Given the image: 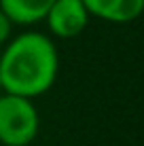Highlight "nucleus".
Returning a JSON list of instances; mask_svg holds the SVG:
<instances>
[{
    "label": "nucleus",
    "mask_w": 144,
    "mask_h": 146,
    "mask_svg": "<svg viewBox=\"0 0 144 146\" xmlns=\"http://www.w3.org/2000/svg\"><path fill=\"white\" fill-rule=\"evenodd\" d=\"M53 0H0V9L7 13L13 26H32L44 19Z\"/></svg>",
    "instance_id": "obj_5"
},
{
    "label": "nucleus",
    "mask_w": 144,
    "mask_h": 146,
    "mask_svg": "<svg viewBox=\"0 0 144 146\" xmlns=\"http://www.w3.org/2000/svg\"><path fill=\"white\" fill-rule=\"evenodd\" d=\"M59 55L51 36L42 32H21L9 38L0 53L2 91L23 98H38L55 85Z\"/></svg>",
    "instance_id": "obj_1"
},
{
    "label": "nucleus",
    "mask_w": 144,
    "mask_h": 146,
    "mask_svg": "<svg viewBox=\"0 0 144 146\" xmlns=\"http://www.w3.org/2000/svg\"><path fill=\"white\" fill-rule=\"evenodd\" d=\"M11 32H13V21L7 17V13L0 9V47L7 44V40L11 38Z\"/></svg>",
    "instance_id": "obj_6"
},
{
    "label": "nucleus",
    "mask_w": 144,
    "mask_h": 146,
    "mask_svg": "<svg viewBox=\"0 0 144 146\" xmlns=\"http://www.w3.org/2000/svg\"><path fill=\"white\" fill-rule=\"evenodd\" d=\"M0 91H2V80H0Z\"/></svg>",
    "instance_id": "obj_7"
},
{
    "label": "nucleus",
    "mask_w": 144,
    "mask_h": 146,
    "mask_svg": "<svg viewBox=\"0 0 144 146\" xmlns=\"http://www.w3.org/2000/svg\"><path fill=\"white\" fill-rule=\"evenodd\" d=\"M40 119L32 98L17 93H0V144L28 146L36 140Z\"/></svg>",
    "instance_id": "obj_2"
},
{
    "label": "nucleus",
    "mask_w": 144,
    "mask_h": 146,
    "mask_svg": "<svg viewBox=\"0 0 144 146\" xmlns=\"http://www.w3.org/2000/svg\"><path fill=\"white\" fill-rule=\"evenodd\" d=\"M89 15L83 0H53L42 21H47V28L57 38H74L87 28Z\"/></svg>",
    "instance_id": "obj_3"
},
{
    "label": "nucleus",
    "mask_w": 144,
    "mask_h": 146,
    "mask_svg": "<svg viewBox=\"0 0 144 146\" xmlns=\"http://www.w3.org/2000/svg\"><path fill=\"white\" fill-rule=\"evenodd\" d=\"M91 17L108 23H131L144 13V0H83Z\"/></svg>",
    "instance_id": "obj_4"
}]
</instances>
